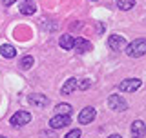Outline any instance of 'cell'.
I'll list each match as a JSON object with an SVG mask.
<instances>
[{"label": "cell", "instance_id": "cell-21", "mask_svg": "<svg viewBox=\"0 0 146 138\" xmlns=\"http://www.w3.org/2000/svg\"><path fill=\"white\" fill-rule=\"evenodd\" d=\"M108 138H122L121 135H111V136H108Z\"/></svg>", "mask_w": 146, "mask_h": 138}, {"label": "cell", "instance_id": "cell-5", "mask_svg": "<svg viewBox=\"0 0 146 138\" xmlns=\"http://www.w3.org/2000/svg\"><path fill=\"white\" fill-rule=\"evenodd\" d=\"M141 87V80L139 78H126V80H122L121 84H119V89L124 91V93H133Z\"/></svg>", "mask_w": 146, "mask_h": 138}, {"label": "cell", "instance_id": "cell-10", "mask_svg": "<svg viewBox=\"0 0 146 138\" xmlns=\"http://www.w3.org/2000/svg\"><path fill=\"white\" fill-rule=\"evenodd\" d=\"M73 49L77 53H88V51H91V42H88L84 38H75L73 40Z\"/></svg>", "mask_w": 146, "mask_h": 138}, {"label": "cell", "instance_id": "cell-12", "mask_svg": "<svg viewBox=\"0 0 146 138\" xmlns=\"http://www.w3.org/2000/svg\"><path fill=\"white\" fill-rule=\"evenodd\" d=\"M73 40H75V38H73V36L71 35H62L60 36V40H58V44H60V47L62 49H66V51H70V49H73Z\"/></svg>", "mask_w": 146, "mask_h": 138}, {"label": "cell", "instance_id": "cell-16", "mask_svg": "<svg viewBox=\"0 0 146 138\" xmlns=\"http://www.w3.org/2000/svg\"><path fill=\"white\" fill-rule=\"evenodd\" d=\"M55 113L57 114H71V105L70 104H58V105H55Z\"/></svg>", "mask_w": 146, "mask_h": 138}, {"label": "cell", "instance_id": "cell-22", "mask_svg": "<svg viewBox=\"0 0 146 138\" xmlns=\"http://www.w3.org/2000/svg\"><path fill=\"white\" fill-rule=\"evenodd\" d=\"M0 138H6V136H0Z\"/></svg>", "mask_w": 146, "mask_h": 138}, {"label": "cell", "instance_id": "cell-9", "mask_svg": "<svg viewBox=\"0 0 146 138\" xmlns=\"http://www.w3.org/2000/svg\"><path fill=\"white\" fill-rule=\"evenodd\" d=\"M95 114H97V111H95L93 107H84L79 113V122L80 124H90V122L95 120Z\"/></svg>", "mask_w": 146, "mask_h": 138}, {"label": "cell", "instance_id": "cell-19", "mask_svg": "<svg viewBox=\"0 0 146 138\" xmlns=\"http://www.w3.org/2000/svg\"><path fill=\"white\" fill-rule=\"evenodd\" d=\"M80 135H82L80 129H71V131L68 133V135L64 136V138H80Z\"/></svg>", "mask_w": 146, "mask_h": 138}, {"label": "cell", "instance_id": "cell-18", "mask_svg": "<svg viewBox=\"0 0 146 138\" xmlns=\"http://www.w3.org/2000/svg\"><path fill=\"white\" fill-rule=\"evenodd\" d=\"M90 85H91V80H88V78H86V80H82V82H77V87H79L80 91H86Z\"/></svg>", "mask_w": 146, "mask_h": 138}, {"label": "cell", "instance_id": "cell-7", "mask_svg": "<svg viewBox=\"0 0 146 138\" xmlns=\"http://www.w3.org/2000/svg\"><path fill=\"white\" fill-rule=\"evenodd\" d=\"M18 9H20L22 15L31 16V15H35V11H36V4L33 2V0H20V4H18Z\"/></svg>", "mask_w": 146, "mask_h": 138}, {"label": "cell", "instance_id": "cell-2", "mask_svg": "<svg viewBox=\"0 0 146 138\" xmlns=\"http://www.w3.org/2000/svg\"><path fill=\"white\" fill-rule=\"evenodd\" d=\"M126 38L121 35H110L108 38V47L111 49V51H124L126 49Z\"/></svg>", "mask_w": 146, "mask_h": 138}, {"label": "cell", "instance_id": "cell-14", "mask_svg": "<svg viewBox=\"0 0 146 138\" xmlns=\"http://www.w3.org/2000/svg\"><path fill=\"white\" fill-rule=\"evenodd\" d=\"M75 89H77V80H75V78H68L60 91H62V95H71Z\"/></svg>", "mask_w": 146, "mask_h": 138}, {"label": "cell", "instance_id": "cell-3", "mask_svg": "<svg viewBox=\"0 0 146 138\" xmlns=\"http://www.w3.org/2000/svg\"><path fill=\"white\" fill-rule=\"evenodd\" d=\"M108 105H110V109H113V111H126L128 109V102L121 95H111L108 98Z\"/></svg>", "mask_w": 146, "mask_h": 138}, {"label": "cell", "instance_id": "cell-20", "mask_svg": "<svg viewBox=\"0 0 146 138\" xmlns=\"http://www.w3.org/2000/svg\"><path fill=\"white\" fill-rule=\"evenodd\" d=\"M17 2H18V0H2V4H4V6H6V7L13 6V4H17Z\"/></svg>", "mask_w": 146, "mask_h": 138}, {"label": "cell", "instance_id": "cell-8", "mask_svg": "<svg viewBox=\"0 0 146 138\" xmlns=\"http://www.w3.org/2000/svg\"><path fill=\"white\" fill-rule=\"evenodd\" d=\"M146 136V126L143 120H135L131 124V138H144Z\"/></svg>", "mask_w": 146, "mask_h": 138}, {"label": "cell", "instance_id": "cell-1", "mask_svg": "<svg viewBox=\"0 0 146 138\" xmlns=\"http://www.w3.org/2000/svg\"><path fill=\"white\" fill-rule=\"evenodd\" d=\"M126 55L130 58H139V57H143V55H146V40L144 38H137L133 40L131 44H128L126 45Z\"/></svg>", "mask_w": 146, "mask_h": 138}, {"label": "cell", "instance_id": "cell-17", "mask_svg": "<svg viewBox=\"0 0 146 138\" xmlns=\"http://www.w3.org/2000/svg\"><path fill=\"white\" fill-rule=\"evenodd\" d=\"M33 57H29V55H27V57H24V58H22V60H20V67L22 69H29L31 66H33Z\"/></svg>", "mask_w": 146, "mask_h": 138}, {"label": "cell", "instance_id": "cell-4", "mask_svg": "<svg viewBox=\"0 0 146 138\" xmlns=\"http://www.w3.org/2000/svg\"><path fill=\"white\" fill-rule=\"evenodd\" d=\"M70 124H71L70 114H55L51 120H49V127H53V129H62V127L70 126Z\"/></svg>", "mask_w": 146, "mask_h": 138}, {"label": "cell", "instance_id": "cell-23", "mask_svg": "<svg viewBox=\"0 0 146 138\" xmlns=\"http://www.w3.org/2000/svg\"><path fill=\"white\" fill-rule=\"evenodd\" d=\"M93 2H95V0H93Z\"/></svg>", "mask_w": 146, "mask_h": 138}, {"label": "cell", "instance_id": "cell-11", "mask_svg": "<svg viewBox=\"0 0 146 138\" xmlns=\"http://www.w3.org/2000/svg\"><path fill=\"white\" fill-rule=\"evenodd\" d=\"M27 102H29L31 105H36V107H44V105L48 104V96L38 95V93H33V95L27 96Z\"/></svg>", "mask_w": 146, "mask_h": 138}, {"label": "cell", "instance_id": "cell-13", "mask_svg": "<svg viewBox=\"0 0 146 138\" xmlns=\"http://www.w3.org/2000/svg\"><path fill=\"white\" fill-rule=\"evenodd\" d=\"M0 55H2L4 58H13L17 55V49L13 47V45H9V44H2L0 45Z\"/></svg>", "mask_w": 146, "mask_h": 138}, {"label": "cell", "instance_id": "cell-6", "mask_svg": "<svg viewBox=\"0 0 146 138\" xmlns=\"http://www.w3.org/2000/svg\"><path fill=\"white\" fill-rule=\"evenodd\" d=\"M29 122H31V113H27V111H17L11 116V126H17V127L26 126Z\"/></svg>", "mask_w": 146, "mask_h": 138}, {"label": "cell", "instance_id": "cell-15", "mask_svg": "<svg viewBox=\"0 0 146 138\" xmlns=\"http://www.w3.org/2000/svg\"><path fill=\"white\" fill-rule=\"evenodd\" d=\"M135 6V0H117V7L122 11H130Z\"/></svg>", "mask_w": 146, "mask_h": 138}]
</instances>
